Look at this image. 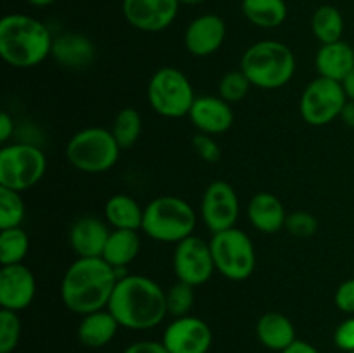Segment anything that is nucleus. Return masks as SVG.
<instances>
[{"mask_svg": "<svg viewBox=\"0 0 354 353\" xmlns=\"http://www.w3.org/2000/svg\"><path fill=\"white\" fill-rule=\"evenodd\" d=\"M107 310L121 327L130 331H149L161 324L168 315L166 291L145 275H130L118 280Z\"/></svg>", "mask_w": 354, "mask_h": 353, "instance_id": "1", "label": "nucleus"}, {"mask_svg": "<svg viewBox=\"0 0 354 353\" xmlns=\"http://www.w3.org/2000/svg\"><path fill=\"white\" fill-rule=\"evenodd\" d=\"M118 273L104 258H78L68 266L61 282V300L69 311L88 315L107 308Z\"/></svg>", "mask_w": 354, "mask_h": 353, "instance_id": "2", "label": "nucleus"}, {"mask_svg": "<svg viewBox=\"0 0 354 353\" xmlns=\"http://www.w3.org/2000/svg\"><path fill=\"white\" fill-rule=\"evenodd\" d=\"M50 30L28 14H7L0 19V55L17 69L35 68L50 55Z\"/></svg>", "mask_w": 354, "mask_h": 353, "instance_id": "3", "label": "nucleus"}, {"mask_svg": "<svg viewBox=\"0 0 354 353\" xmlns=\"http://www.w3.org/2000/svg\"><path fill=\"white\" fill-rule=\"evenodd\" d=\"M241 69L252 87L277 90L286 87L296 73V57L289 45L277 40L252 44L241 57Z\"/></svg>", "mask_w": 354, "mask_h": 353, "instance_id": "4", "label": "nucleus"}, {"mask_svg": "<svg viewBox=\"0 0 354 353\" xmlns=\"http://www.w3.org/2000/svg\"><path fill=\"white\" fill-rule=\"evenodd\" d=\"M196 225V211L182 197L159 196L144 208L142 232L154 241L178 244L194 235Z\"/></svg>", "mask_w": 354, "mask_h": 353, "instance_id": "5", "label": "nucleus"}, {"mask_svg": "<svg viewBox=\"0 0 354 353\" xmlns=\"http://www.w3.org/2000/svg\"><path fill=\"white\" fill-rule=\"evenodd\" d=\"M121 147L113 132L88 127L76 132L66 145V158L73 168L83 173H104L120 159Z\"/></svg>", "mask_w": 354, "mask_h": 353, "instance_id": "6", "label": "nucleus"}, {"mask_svg": "<svg viewBox=\"0 0 354 353\" xmlns=\"http://www.w3.org/2000/svg\"><path fill=\"white\" fill-rule=\"evenodd\" d=\"M196 99L190 80L173 66L158 69L149 80L147 100L159 116L171 120L189 116Z\"/></svg>", "mask_w": 354, "mask_h": 353, "instance_id": "7", "label": "nucleus"}, {"mask_svg": "<svg viewBox=\"0 0 354 353\" xmlns=\"http://www.w3.org/2000/svg\"><path fill=\"white\" fill-rule=\"evenodd\" d=\"M214 266L228 280L249 279L256 269V249L252 239L237 227L213 234L209 241Z\"/></svg>", "mask_w": 354, "mask_h": 353, "instance_id": "8", "label": "nucleus"}, {"mask_svg": "<svg viewBox=\"0 0 354 353\" xmlns=\"http://www.w3.org/2000/svg\"><path fill=\"white\" fill-rule=\"evenodd\" d=\"M45 172L47 158L37 145L17 142L0 149V187L24 192L37 185Z\"/></svg>", "mask_w": 354, "mask_h": 353, "instance_id": "9", "label": "nucleus"}, {"mask_svg": "<svg viewBox=\"0 0 354 353\" xmlns=\"http://www.w3.org/2000/svg\"><path fill=\"white\" fill-rule=\"evenodd\" d=\"M348 100L341 82L318 76L303 90L299 99L301 118L311 127H325L341 118Z\"/></svg>", "mask_w": 354, "mask_h": 353, "instance_id": "10", "label": "nucleus"}, {"mask_svg": "<svg viewBox=\"0 0 354 353\" xmlns=\"http://www.w3.org/2000/svg\"><path fill=\"white\" fill-rule=\"evenodd\" d=\"M173 270H175L176 279L182 282L194 287L206 284L216 270L209 242L197 235H190L175 244Z\"/></svg>", "mask_w": 354, "mask_h": 353, "instance_id": "11", "label": "nucleus"}, {"mask_svg": "<svg viewBox=\"0 0 354 353\" xmlns=\"http://www.w3.org/2000/svg\"><path fill=\"white\" fill-rule=\"evenodd\" d=\"M241 203L234 187L223 180H214L206 187L201 199V218L211 234L235 227Z\"/></svg>", "mask_w": 354, "mask_h": 353, "instance_id": "12", "label": "nucleus"}, {"mask_svg": "<svg viewBox=\"0 0 354 353\" xmlns=\"http://www.w3.org/2000/svg\"><path fill=\"white\" fill-rule=\"evenodd\" d=\"M161 341L169 353H207L213 345V331L203 318L185 315L166 325Z\"/></svg>", "mask_w": 354, "mask_h": 353, "instance_id": "13", "label": "nucleus"}, {"mask_svg": "<svg viewBox=\"0 0 354 353\" xmlns=\"http://www.w3.org/2000/svg\"><path fill=\"white\" fill-rule=\"evenodd\" d=\"M123 16L135 30L158 33L166 30L178 14V0H123Z\"/></svg>", "mask_w": 354, "mask_h": 353, "instance_id": "14", "label": "nucleus"}, {"mask_svg": "<svg viewBox=\"0 0 354 353\" xmlns=\"http://www.w3.org/2000/svg\"><path fill=\"white\" fill-rule=\"evenodd\" d=\"M37 294V280L24 263L0 266V307L3 310H26Z\"/></svg>", "mask_w": 354, "mask_h": 353, "instance_id": "15", "label": "nucleus"}, {"mask_svg": "<svg viewBox=\"0 0 354 353\" xmlns=\"http://www.w3.org/2000/svg\"><path fill=\"white\" fill-rule=\"evenodd\" d=\"M227 37V24L218 14H203L192 19L183 35L185 48L196 57H207L218 52Z\"/></svg>", "mask_w": 354, "mask_h": 353, "instance_id": "16", "label": "nucleus"}, {"mask_svg": "<svg viewBox=\"0 0 354 353\" xmlns=\"http://www.w3.org/2000/svg\"><path fill=\"white\" fill-rule=\"evenodd\" d=\"M190 123L199 130V134L220 135L225 134L234 125V109L220 96L197 97L189 113Z\"/></svg>", "mask_w": 354, "mask_h": 353, "instance_id": "17", "label": "nucleus"}, {"mask_svg": "<svg viewBox=\"0 0 354 353\" xmlns=\"http://www.w3.org/2000/svg\"><path fill=\"white\" fill-rule=\"evenodd\" d=\"M109 235L107 221L97 217H82L69 228V244L78 258H102Z\"/></svg>", "mask_w": 354, "mask_h": 353, "instance_id": "18", "label": "nucleus"}, {"mask_svg": "<svg viewBox=\"0 0 354 353\" xmlns=\"http://www.w3.org/2000/svg\"><path fill=\"white\" fill-rule=\"evenodd\" d=\"M50 55L64 68L80 71L93 62L95 45L82 33H62L54 38Z\"/></svg>", "mask_w": 354, "mask_h": 353, "instance_id": "19", "label": "nucleus"}, {"mask_svg": "<svg viewBox=\"0 0 354 353\" xmlns=\"http://www.w3.org/2000/svg\"><path fill=\"white\" fill-rule=\"evenodd\" d=\"M248 217L252 227L263 234H275L286 228L287 213L282 201L272 192H258L251 197Z\"/></svg>", "mask_w": 354, "mask_h": 353, "instance_id": "20", "label": "nucleus"}, {"mask_svg": "<svg viewBox=\"0 0 354 353\" xmlns=\"http://www.w3.org/2000/svg\"><path fill=\"white\" fill-rule=\"evenodd\" d=\"M256 336L265 348L282 353L296 341V327L287 315L266 311L256 322Z\"/></svg>", "mask_w": 354, "mask_h": 353, "instance_id": "21", "label": "nucleus"}, {"mask_svg": "<svg viewBox=\"0 0 354 353\" xmlns=\"http://www.w3.org/2000/svg\"><path fill=\"white\" fill-rule=\"evenodd\" d=\"M315 66L318 76L342 83L354 68V48L344 40L322 45L315 57Z\"/></svg>", "mask_w": 354, "mask_h": 353, "instance_id": "22", "label": "nucleus"}, {"mask_svg": "<svg viewBox=\"0 0 354 353\" xmlns=\"http://www.w3.org/2000/svg\"><path fill=\"white\" fill-rule=\"evenodd\" d=\"M121 325L116 317L107 308H104V310L83 315L76 329V336H78V341L86 348H102L113 341Z\"/></svg>", "mask_w": 354, "mask_h": 353, "instance_id": "23", "label": "nucleus"}, {"mask_svg": "<svg viewBox=\"0 0 354 353\" xmlns=\"http://www.w3.org/2000/svg\"><path fill=\"white\" fill-rule=\"evenodd\" d=\"M104 218L113 228L124 230H142L144 221V208L131 196L114 194L104 206Z\"/></svg>", "mask_w": 354, "mask_h": 353, "instance_id": "24", "label": "nucleus"}, {"mask_svg": "<svg viewBox=\"0 0 354 353\" xmlns=\"http://www.w3.org/2000/svg\"><path fill=\"white\" fill-rule=\"evenodd\" d=\"M140 235L138 230H124V228H113L107 244L104 248L102 258L114 269H127L140 253Z\"/></svg>", "mask_w": 354, "mask_h": 353, "instance_id": "25", "label": "nucleus"}, {"mask_svg": "<svg viewBox=\"0 0 354 353\" xmlns=\"http://www.w3.org/2000/svg\"><path fill=\"white\" fill-rule=\"evenodd\" d=\"M241 9L249 23L263 30L279 28L289 12L286 0H242Z\"/></svg>", "mask_w": 354, "mask_h": 353, "instance_id": "26", "label": "nucleus"}, {"mask_svg": "<svg viewBox=\"0 0 354 353\" xmlns=\"http://www.w3.org/2000/svg\"><path fill=\"white\" fill-rule=\"evenodd\" d=\"M311 31L322 45L342 40L344 17H342L341 10L328 3L318 7L311 17Z\"/></svg>", "mask_w": 354, "mask_h": 353, "instance_id": "27", "label": "nucleus"}, {"mask_svg": "<svg viewBox=\"0 0 354 353\" xmlns=\"http://www.w3.org/2000/svg\"><path fill=\"white\" fill-rule=\"evenodd\" d=\"M30 249V237L23 227L0 230V265L23 263Z\"/></svg>", "mask_w": 354, "mask_h": 353, "instance_id": "28", "label": "nucleus"}, {"mask_svg": "<svg viewBox=\"0 0 354 353\" xmlns=\"http://www.w3.org/2000/svg\"><path fill=\"white\" fill-rule=\"evenodd\" d=\"M114 138L120 144L121 149H130L131 145L137 144L142 135V116L135 107H123L118 111L113 121Z\"/></svg>", "mask_w": 354, "mask_h": 353, "instance_id": "29", "label": "nucleus"}, {"mask_svg": "<svg viewBox=\"0 0 354 353\" xmlns=\"http://www.w3.org/2000/svg\"><path fill=\"white\" fill-rule=\"evenodd\" d=\"M26 215L21 192L7 187H0V230L21 227Z\"/></svg>", "mask_w": 354, "mask_h": 353, "instance_id": "30", "label": "nucleus"}, {"mask_svg": "<svg viewBox=\"0 0 354 353\" xmlns=\"http://www.w3.org/2000/svg\"><path fill=\"white\" fill-rule=\"evenodd\" d=\"M196 303V291L190 284L176 280L168 291H166V305H168V315L173 318L190 315V310Z\"/></svg>", "mask_w": 354, "mask_h": 353, "instance_id": "31", "label": "nucleus"}, {"mask_svg": "<svg viewBox=\"0 0 354 353\" xmlns=\"http://www.w3.org/2000/svg\"><path fill=\"white\" fill-rule=\"evenodd\" d=\"M251 87L252 85L245 73L242 69H234V71H228L221 76L220 83H218V93L228 104L239 102V100L248 97Z\"/></svg>", "mask_w": 354, "mask_h": 353, "instance_id": "32", "label": "nucleus"}, {"mask_svg": "<svg viewBox=\"0 0 354 353\" xmlns=\"http://www.w3.org/2000/svg\"><path fill=\"white\" fill-rule=\"evenodd\" d=\"M21 339V318L17 311L0 308V353H12Z\"/></svg>", "mask_w": 354, "mask_h": 353, "instance_id": "33", "label": "nucleus"}, {"mask_svg": "<svg viewBox=\"0 0 354 353\" xmlns=\"http://www.w3.org/2000/svg\"><path fill=\"white\" fill-rule=\"evenodd\" d=\"M286 228L294 237H311L318 230V220L310 211H294L287 215Z\"/></svg>", "mask_w": 354, "mask_h": 353, "instance_id": "34", "label": "nucleus"}, {"mask_svg": "<svg viewBox=\"0 0 354 353\" xmlns=\"http://www.w3.org/2000/svg\"><path fill=\"white\" fill-rule=\"evenodd\" d=\"M192 145L197 154H199V158L203 161L209 163V165H214V163H218L221 159V147L214 141L213 135L197 134L192 138Z\"/></svg>", "mask_w": 354, "mask_h": 353, "instance_id": "35", "label": "nucleus"}, {"mask_svg": "<svg viewBox=\"0 0 354 353\" xmlns=\"http://www.w3.org/2000/svg\"><path fill=\"white\" fill-rule=\"evenodd\" d=\"M334 343L344 353L354 352V315L337 325L334 332Z\"/></svg>", "mask_w": 354, "mask_h": 353, "instance_id": "36", "label": "nucleus"}, {"mask_svg": "<svg viewBox=\"0 0 354 353\" xmlns=\"http://www.w3.org/2000/svg\"><path fill=\"white\" fill-rule=\"evenodd\" d=\"M334 301L335 307H337L342 314L354 315V277L353 279L344 280V282L335 289Z\"/></svg>", "mask_w": 354, "mask_h": 353, "instance_id": "37", "label": "nucleus"}, {"mask_svg": "<svg viewBox=\"0 0 354 353\" xmlns=\"http://www.w3.org/2000/svg\"><path fill=\"white\" fill-rule=\"evenodd\" d=\"M123 353H169L162 341H152V339H142L135 341L124 348Z\"/></svg>", "mask_w": 354, "mask_h": 353, "instance_id": "38", "label": "nucleus"}, {"mask_svg": "<svg viewBox=\"0 0 354 353\" xmlns=\"http://www.w3.org/2000/svg\"><path fill=\"white\" fill-rule=\"evenodd\" d=\"M12 134H14V120L9 113L3 111V113L0 114V142L6 144V142L12 137Z\"/></svg>", "mask_w": 354, "mask_h": 353, "instance_id": "39", "label": "nucleus"}, {"mask_svg": "<svg viewBox=\"0 0 354 353\" xmlns=\"http://www.w3.org/2000/svg\"><path fill=\"white\" fill-rule=\"evenodd\" d=\"M282 353H320L317 348H315L311 343L301 341V339H296L289 348L283 350Z\"/></svg>", "mask_w": 354, "mask_h": 353, "instance_id": "40", "label": "nucleus"}, {"mask_svg": "<svg viewBox=\"0 0 354 353\" xmlns=\"http://www.w3.org/2000/svg\"><path fill=\"white\" fill-rule=\"evenodd\" d=\"M341 120L344 121V125H348L349 128H354V100H348L341 113Z\"/></svg>", "mask_w": 354, "mask_h": 353, "instance_id": "41", "label": "nucleus"}, {"mask_svg": "<svg viewBox=\"0 0 354 353\" xmlns=\"http://www.w3.org/2000/svg\"><path fill=\"white\" fill-rule=\"evenodd\" d=\"M342 87H344V92L346 96H348V99L354 100V68L351 69V73L346 76V80L342 82Z\"/></svg>", "mask_w": 354, "mask_h": 353, "instance_id": "42", "label": "nucleus"}, {"mask_svg": "<svg viewBox=\"0 0 354 353\" xmlns=\"http://www.w3.org/2000/svg\"><path fill=\"white\" fill-rule=\"evenodd\" d=\"M26 2L33 7H48V6H52L55 0H26Z\"/></svg>", "mask_w": 354, "mask_h": 353, "instance_id": "43", "label": "nucleus"}, {"mask_svg": "<svg viewBox=\"0 0 354 353\" xmlns=\"http://www.w3.org/2000/svg\"><path fill=\"white\" fill-rule=\"evenodd\" d=\"M180 3H183V6H201V3L207 2V0H178Z\"/></svg>", "mask_w": 354, "mask_h": 353, "instance_id": "44", "label": "nucleus"}, {"mask_svg": "<svg viewBox=\"0 0 354 353\" xmlns=\"http://www.w3.org/2000/svg\"><path fill=\"white\" fill-rule=\"evenodd\" d=\"M351 353H354V352H351Z\"/></svg>", "mask_w": 354, "mask_h": 353, "instance_id": "45", "label": "nucleus"}]
</instances>
